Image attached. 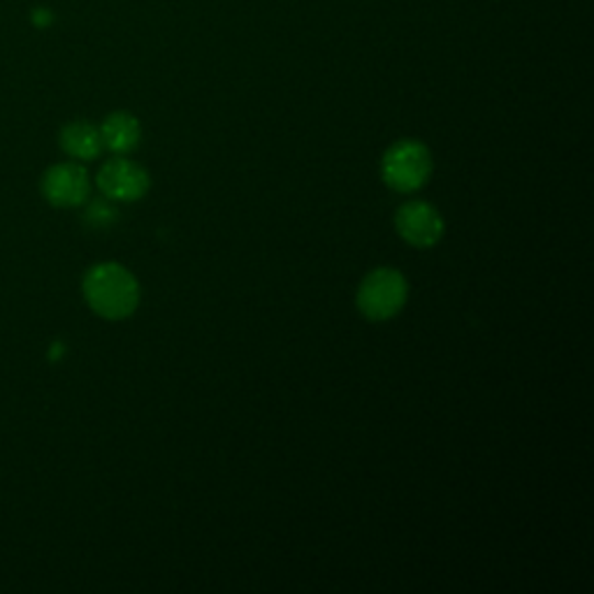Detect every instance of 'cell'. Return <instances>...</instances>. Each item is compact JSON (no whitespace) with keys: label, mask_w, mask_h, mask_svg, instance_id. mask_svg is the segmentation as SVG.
<instances>
[{"label":"cell","mask_w":594,"mask_h":594,"mask_svg":"<svg viewBox=\"0 0 594 594\" xmlns=\"http://www.w3.org/2000/svg\"><path fill=\"white\" fill-rule=\"evenodd\" d=\"M103 147L110 149L116 156H126L137 149L142 140V128L140 122L128 112H114L110 114L103 126H101Z\"/></svg>","instance_id":"cell-7"},{"label":"cell","mask_w":594,"mask_h":594,"mask_svg":"<svg viewBox=\"0 0 594 594\" xmlns=\"http://www.w3.org/2000/svg\"><path fill=\"white\" fill-rule=\"evenodd\" d=\"M89 307L107 321H124L140 305V284L118 263L93 265L82 284Z\"/></svg>","instance_id":"cell-1"},{"label":"cell","mask_w":594,"mask_h":594,"mask_svg":"<svg viewBox=\"0 0 594 594\" xmlns=\"http://www.w3.org/2000/svg\"><path fill=\"white\" fill-rule=\"evenodd\" d=\"M43 193L54 207H79L89 201L91 180L89 172L77 163H58L43 176Z\"/></svg>","instance_id":"cell-6"},{"label":"cell","mask_w":594,"mask_h":594,"mask_svg":"<svg viewBox=\"0 0 594 594\" xmlns=\"http://www.w3.org/2000/svg\"><path fill=\"white\" fill-rule=\"evenodd\" d=\"M395 230H398V235L409 247L432 249L442 242L446 224L437 207L423 201H413L404 203L398 214H395Z\"/></svg>","instance_id":"cell-5"},{"label":"cell","mask_w":594,"mask_h":594,"mask_svg":"<svg viewBox=\"0 0 594 594\" xmlns=\"http://www.w3.org/2000/svg\"><path fill=\"white\" fill-rule=\"evenodd\" d=\"M116 219H118V212H116V207H112V201H93L84 212L87 226H91L95 230L114 226Z\"/></svg>","instance_id":"cell-9"},{"label":"cell","mask_w":594,"mask_h":594,"mask_svg":"<svg viewBox=\"0 0 594 594\" xmlns=\"http://www.w3.org/2000/svg\"><path fill=\"white\" fill-rule=\"evenodd\" d=\"M386 186L398 193H413L427 184L432 176V153L419 140L395 142L381 161Z\"/></svg>","instance_id":"cell-3"},{"label":"cell","mask_w":594,"mask_h":594,"mask_svg":"<svg viewBox=\"0 0 594 594\" xmlns=\"http://www.w3.org/2000/svg\"><path fill=\"white\" fill-rule=\"evenodd\" d=\"M95 184L112 203H137L149 193L151 176L140 163L118 156L101 168Z\"/></svg>","instance_id":"cell-4"},{"label":"cell","mask_w":594,"mask_h":594,"mask_svg":"<svg viewBox=\"0 0 594 594\" xmlns=\"http://www.w3.org/2000/svg\"><path fill=\"white\" fill-rule=\"evenodd\" d=\"M409 300V284L395 267L372 270L355 295V305L372 323H384L398 316Z\"/></svg>","instance_id":"cell-2"},{"label":"cell","mask_w":594,"mask_h":594,"mask_svg":"<svg viewBox=\"0 0 594 594\" xmlns=\"http://www.w3.org/2000/svg\"><path fill=\"white\" fill-rule=\"evenodd\" d=\"M61 147L68 156L77 158V161H93L101 156L103 137L101 128H95L89 122H72L61 130Z\"/></svg>","instance_id":"cell-8"}]
</instances>
